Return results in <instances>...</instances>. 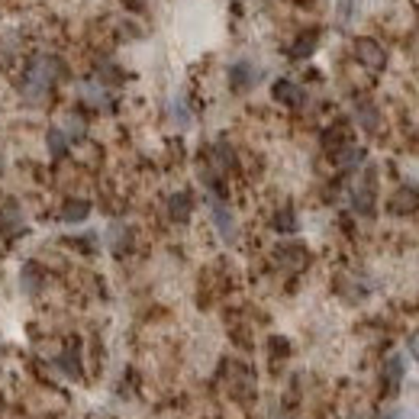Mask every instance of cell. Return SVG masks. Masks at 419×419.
Listing matches in <instances>:
<instances>
[{"label": "cell", "mask_w": 419, "mask_h": 419, "mask_svg": "<svg viewBox=\"0 0 419 419\" xmlns=\"http://www.w3.org/2000/svg\"><path fill=\"white\" fill-rule=\"evenodd\" d=\"M65 65L62 58H55V55H36L30 65H26V74H23V97L26 100H32V104H39V100H45L49 97V91H52V84L62 78Z\"/></svg>", "instance_id": "6da1fadb"}, {"label": "cell", "mask_w": 419, "mask_h": 419, "mask_svg": "<svg viewBox=\"0 0 419 419\" xmlns=\"http://www.w3.org/2000/svg\"><path fill=\"white\" fill-rule=\"evenodd\" d=\"M0 161H3V158H0Z\"/></svg>", "instance_id": "4316f807"}, {"label": "cell", "mask_w": 419, "mask_h": 419, "mask_svg": "<svg viewBox=\"0 0 419 419\" xmlns=\"http://www.w3.org/2000/svg\"><path fill=\"white\" fill-rule=\"evenodd\" d=\"M384 374L390 377V384H397L400 377H403V355H390L387 365H384Z\"/></svg>", "instance_id": "7402d4cb"}, {"label": "cell", "mask_w": 419, "mask_h": 419, "mask_svg": "<svg viewBox=\"0 0 419 419\" xmlns=\"http://www.w3.org/2000/svg\"><path fill=\"white\" fill-rule=\"evenodd\" d=\"M190 210H194V200H190V194H184V190L168 200V213H171V220L184 223L190 216Z\"/></svg>", "instance_id": "30bf717a"}, {"label": "cell", "mask_w": 419, "mask_h": 419, "mask_svg": "<svg viewBox=\"0 0 419 419\" xmlns=\"http://www.w3.org/2000/svg\"><path fill=\"white\" fill-rule=\"evenodd\" d=\"M274 97L287 106H300L304 104V87H297L293 81H278L274 84Z\"/></svg>", "instance_id": "ba28073f"}, {"label": "cell", "mask_w": 419, "mask_h": 419, "mask_svg": "<svg viewBox=\"0 0 419 419\" xmlns=\"http://www.w3.org/2000/svg\"><path fill=\"white\" fill-rule=\"evenodd\" d=\"M58 367H62V371H68L71 377H78V361H74V355L58 358Z\"/></svg>", "instance_id": "cb8c5ba5"}, {"label": "cell", "mask_w": 419, "mask_h": 419, "mask_svg": "<svg viewBox=\"0 0 419 419\" xmlns=\"http://www.w3.org/2000/svg\"><path fill=\"white\" fill-rule=\"evenodd\" d=\"M419 207V194L416 190H400L397 197H394V203H390V210L394 213H403V210H413Z\"/></svg>", "instance_id": "e0dca14e"}, {"label": "cell", "mask_w": 419, "mask_h": 419, "mask_svg": "<svg viewBox=\"0 0 419 419\" xmlns=\"http://www.w3.org/2000/svg\"><path fill=\"white\" fill-rule=\"evenodd\" d=\"M58 129H62V133H65L68 139H81V136H84V123L78 120V116H68V120H65V123L58 126Z\"/></svg>", "instance_id": "603a6c76"}, {"label": "cell", "mask_w": 419, "mask_h": 419, "mask_svg": "<svg viewBox=\"0 0 419 419\" xmlns=\"http://www.w3.org/2000/svg\"><path fill=\"white\" fill-rule=\"evenodd\" d=\"M316 32H304L300 39L293 42V49H291V55L293 58H306V55H313V49H316Z\"/></svg>", "instance_id": "9a60e30c"}, {"label": "cell", "mask_w": 419, "mask_h": 419, "mask_svg": "<svg viewBox=\"0 0 419 419\" xmlns=\"http://www.w3.org/2000/svg\"><path fill=\"white\" fill-rule=\"evenodd\" d=\"M355 55H358V62L367 65V68H374V71H381V68H384V62H387L384 49H381L374 39H358L355 42Z\"/></svg>", "instance_id": "277c9868"}, {"label": "cell", "mask_w": 419, "mask_h": 419, "mask_svg": "<svg viewBox=\"0 0 419 419\" xmlns=\"http://www.w3.org/2000/svg\"><path fill=\"white\" fill-rule=\"evenodd\" d=\"M409 352H413V358L419 361V332L413 335V339H409Z\"/></svg>", "instance_id": "484cf974"}, {"label": "cell", "mask_w": 419, "mask_h": 419, "mask_svg": "<svg viewBox=\"0 0 419 419\" xmlns=\"http://www.w3.org/2000/svg\"><path fill=\"white\" fill-rule=\"evenodd\" d=\"M91 216V203L87 200H68L62 207V220L65 223H81Z\"/></svg>", "instance_id": "8fae6325"}, {"label": "cell", "mask_w": 419, "mask_h": 419, "mask_svg": "<svg viewBox=\"0 0 419 419\" xmlns=\"http://www.w3.org/2000/svg\"><path fill=\"white\" fill-rule=\"evenodd\" d=\"M381 419H407V413H403L400 407H390V409H384V416Z\"/></svg>", "instance_id": "d4e9b609"}, {"label": "cell", "mask_w": 419, "mask_h": 419, "mask_svg": "<svg viewBox=\"0 0 419 419\" xmlns=\"http://www.w3.org/2000/svg\"><path fill=\"white\" fill-rule=\"evenodd\" d=\"M78 94L84 97V104H91V106H110V97H106L104 91V84H97V81H84L81 87H78Z\"/></svg>", "instance_id": "52a82bcc"}, {"label": "cell", "mask_w": 419, "mask_h": 419, "mask_svg": "<svg viewBox=\"0 0 419 419\" xmlns=\"http://www.w3.org/2000/svg\"><path fill=\"white\" fill-rule=\"evenodd\" d=\"M274 229L278 232H293L297 229V216H293V210H281V213L274 216Z\"/></svg>", "instance_id": "44dd1931"}, {"label": "cell", "mask_w": 419, "mask_h": 419, "mask_svg": "<svg viewBox=\"0 0 419 419\" xmlns=\"http://www.w3.org/2000/svg\"><path fill=\"white\" fill-rule=\"evenodd\" d=\"M258 78H262V71H258V68H255V62H249V58H242V62H236L229 68L232 91H249V87H255V84H258Z\"/></svg>", "instance_id": "7a4b0ae2"}, {"label": "cell", "mask_w": 419, "mask_h": 419, "mask_svg": "<svg viewBox=\"0 0 419 419\" xmlns=\"http://www.w3.org/2000/svg\"><path fill=\"white\" fill-rule=\"evenodd\" d=\"M168 113H171V120H174V123H178L181 129H188L190 120H194V116H190V110H188V104H184L181 97H174V100L168 104Z\"/></svg>", "instance_id": "5bb4252c"}, {"label": "cell", "mask_w": 419, "mask_h": 419, "mask_svg": "<svg viewBox=\"0 0 419 419\" xmlns=\"http://www.w3.org/2000/svg\"><path fill=\"white\" fill-rule=\"evenodd\" d=\"M45 142H49V152H52V155H65V152H68V142H71V139H68V136L62 133V129L55 126V129H49Z\"/></svg>", "instance_id": "2e32d148"}, {"label": "cell", "mask_w": 419, "mask_h": 419, "mask_svg": "<svg viewBox=\"0 0 419 419\" xmlns=\"http://www.w3.org/2000/svg\"><path fill=\"white\" fill-rule=\"evenodd\" d=\"M213 158H216V168H232L236 165V155H232V148L226 142H216L213 146Z\"/></svg>", "instance_id": "ffe728a7"}, {"label": "cell", "mask_w": 419, "mask_h": 419, "mask_svg": "<svg viewBox=\"0 0 419 419\" xmlns=\"http://www.w3.org/2000/svg\"><path fill=\"white\" fill-rule=\"evenodd\" d=\"M110 245H113V251H123L126 245H129V229H126L123 223H113V226H110Z\"/></svg>", "instance_id": "d6986e66"}, {"label": "cell", "mask_w": 419, "mask_h": 419, "mask_svg": "<svg viewBox=\"0 0 419 419\" xmlns=\"http://www.w3.org/2000/svg\"><path fill=\"white\" fill-rule=\"evenodd\" d=\"M20 284H23V291H26V293L39 291V287H42V274H36V264H26V268H23Z\"/></svg>", "instance_id": "ac0fdd59"}, {"label": "cell", "mask_w": 419, "mask_h": 419, "mask_svg": "<svg viewBox=\"0 0 419 419\" xmlns=\"http://www.w3.org/2000/svg\"><path fill=\"white\" fill-rule=\"evenodd\" d=\"M278 262H281L284 268L297 271V268L306 264V251L300 249V245H281V249H278Z\"/></svg>", "instance_id": "9c48e42d"}, {"label": "cell", "mask_w": 419, "mask_h": 419, "mask_svg": "<svg viewBox=\"0 0 419 419\" xmlns=\"http://www.w3.org/2000/svg\"><path fill=\"white\" fill-rule=\"evenodd\" d=\"M358 161H365V148H358V146H342L339 152H335V165L355 168Z\"/></svg>", "instance_id": "7c38bea8"}, {"label": "cell", "mask_w": 419, "mask_h": 419, "mask_svg": "<svg viewBox=\"0 0 419 419\" xmlns=\"http://www.w3.org/2000/svg\"><path fill=\"white\" fill-rule=\"evenodd\" d=\"M352 207H355L361 216L374 213V190H371V178H365L355 190H352Z\"/></svg>", "instance_id": "8992f818"}, {"label": "cell", "mask_w": 419, "mask_h": 419, "mask_svg": "<svg viewBox=\"0 0 419 419\" xmlns=\"http://www.w3.org/2000/svg\"><path fill=\"white\" fill-rule=\"evenodd\" d=\"M355 120H358L361 126H365L367 133H374L377 123H381V116H377V110H374L371 104H358V106H355Z\"/></svg>", "instance_id": "4fadbf2b"}, {"label": "cell", "mask_w": 419, "mask_h": 419, "mask_svg": "<svg viewBox=\"0 0 419 419\" xmlns=\"http://www.w3.org/2000/svg\"><path fill=\"white\" fill-rule=\"evenodd\" d=\"M0 232H3L7 239H13V236H23V232H26V216H23V210L16 207V203L3 207V213H0Z\"/></svg>", "instance_id": "5b68a950"}, {"label": "cell", "mask_w": 419, "mask_h": 419, "mask_svg": "<svg viewBox=\"0 0 419 419\" xmlns=\"http://www.w3.org/2000/svg\"><path fill=\"white\" fill-rule=\"evenodd\" d=\"M213 226H216L223 242H236V236H239L236 216H232V210L226 203H213Z\"/></svg>", "instance_id": "3957f363"}]
</instances>
